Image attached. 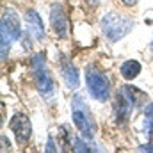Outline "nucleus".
Listing matches in <instances>:
<instances>
[{
  "instance_id": "f257e3e1",
  "label": "nucleus",
  "mask_w": 153,
  "mask_h": 153,
  "mask_svg": "<svg viewBox=\"0 0 153 153\" xmlns=\"http://www.w3.org/2000/svg\"><path fill=\"white\" fill-rule=\"evenodd\" d=\"M71 119L84 139H87V141L94 139V132H96L94 119H93V114H91L84 96H80V94H75L71 98Z\"/></svg>"
},
{
  "instance_id": "f03ea898",
  "label": "nucleus",
  "mask_w": 153,
  "mask_h": 153,
  "mask_svg": "<svg viewBox=\"0 0 153 153\" xmlns=\"http://www.w3.org/2000/svg\"><path fill=\"white\" fill-rule=\"evenodd\" d=\"M134 23L130 18L119 16L116 13H109L102 18V32L107 36L109 41H119L121 38H125L130 30H132Z\"/></svg>"
},
{
  "instance_id": "7ed1b4c3",
  "label": "nucleus",
  "mask_w": 153,
  "mask_h": 153,
  "mask_svg": "<svg viewBox=\"0 0 153 153\" xmlns=\"http://www.w3.org/2000/svg\"><path fill=\"white\" fill-rule=\"evenodd\" d=\"M85 84L89 89V94L98 102L109 100V80L96 66L85 68Z\"/></svg>"
},
{
  "instance_id": "20e7f679",
  "label": "nucleus",
  "mask_w": 153,
  "mask_h": 153,
  "mask_svg": "<svg viewBox=\"0 0 153 153\" xmlns=\"http://www.w3.org/2000/svg\"><path fill=\"white\" fill-rule=\"evenodd\" d=\"M9 128L11 132L14 134L18 144H27L32 137V125H30V119L27 117V114L23 112H16V114L11 117L9 121Z\"/></svg>"
},
{
  "instance_id": "39448f33",
  "label": "nucleus",
  "mask_w": 153,
  "mask_h": 153,
  "mask_svg": "<svg viewBox=\"0 0 153 153\" xmlns=\"http://www.w3.org/2000/svg\"><path fill=\"white\" fill-rule=\"evenodd\" d=\"M50 22H52V29L57 34V38L64 39L68 36V20H66V13L59 4L52 5V13H50Z\"/></svg>"
},
{
  "instance_id": "423d86ee",
  "label": "nucleus",
  "mask_w": 153,
  "mask_h": 153,
  "mask_svg": "<svg viewBox=\"0 0 153 153\" xmlns=\"http://www.w3.org/2000/svg\"><path fill=\"white\" fill-rule=\"evenodd\" d=\"M34 73H36V87H38V91L45 98H52L55 85H53V78L48 73V70L43 68V70H38Z\"/></svg>"
},
{
  "instance_id": "0eeeda50",
  "label": "nucleus",
  "mask_w": 153,
  "mask_h": 153,
  "mask_svg": "<svg viewBox=\"0 0 153 153\" xmlns=\"http://www.w3.org/2000/svg\"><path fill=\"white\" fill-rule=\"evenodd\" d=\"M132 111H134V105L121 94V93H117V96H116V102H114V116H116V123L117 125H125L126 121H128V117L132 114Z\"/></svg>"
},
{
  "instance_id": "6e6552de",
  "label": "nucleus",
  "mask_w": 153,
  "mask_h": 153,
  "mask_svg": "<svg viewBox=\"0 0 153 153\" xmlns=\"http://www.w3.org/2000/svg\"><path fill=\"white\" fill-rule=\"evenodd\" d=\"M61 71H62V76H64V82L70 89H76L80 85V75H78V70L75 66L64 57L61 59Z\"/></svg>"
},
{
  "instance_id": "1a4fd4ad",
  "label": "nucleus",
  "mask_w": 153,
  "mask_h": 153,
  "mask_svg": "<svg viewBox=\"0 0 153 153\" xmlns=\"http://www.w3.org/2000/svg\"><path fill=\"white\" fill-rule=\"evenodd\" d=\"M25 20H27V25H29V32H30V36L36 39H43L45 38V27H43V23H41V18H39V14L36 11H27V14H25Z\"/></svg>"
},
{
  "instance_id": "9d476101",
  "label": "nucleus",
  "mask_w": 153,
  "mask_h": 153,
  "mask_svg": "<svg viewBox=\"0 0 153 153\" xmlns=\"http://www.w3.org/2000/svg\"><path fill=\"white\" fill-rule=\"evenodd\" d=\"M2 25L7 27V30L14 36V39H18L22 36V27H20V20L16 16V13L13 9H5L4 16H2Z\"/></svg>"
},
{
  "instance_id": "9b49d317",
  "label": "nucleus",
  "mask_w": 153,
  "mask_h": 153,
  "mask_svg": "<svg viewBox=\"0 0 153 153\" xmlns=\"http://www.w3.org/2000/svg\"><path fill=\"white\" fill-rule=\"evenodd\" d=\"M117 93H121V94L134 105V109H135V107H141V105L144 103V100H146V94H144L141 89L134 87V85H123Z\"/></svg>"
},
{
  "instance_id": "f8f14e48",
  "label": "nucleus",
  "mask_w": 153,
  "mask_h": 153,
  "mask_svg": "<svg viewBox=\"0 0 153 153\" xmlns=\"http://www.w3.org/2000/svg\"><path fill=\"white\" fill-rule=\"evenodd\" d=\"M139 73H141V62H137L135 59L125 61V62L121 64V76H123L125 80H134Z\"/></svg>"
},
{
  "instance_id": "ddd939ff",
  "label": "nucleus",
  "mask_w": 153,
  "mask_h": 153,
  "mask_svg": "<svg viewBox=\"0 0 153 153\" xmlns=\"http://www.w3.org/2000/svg\"><path fill=\"white\" fill-rule=\"evenodd\" d=\"M14 41V36L7 30L5 25H0V50H2V59L7 57L9 50H11V43Z\"/></svg>"
},
{
  "instance_id": "4468645a",
  "label": "nucleus",
  "mask_w": 153,
  "mask_h": 153,
  "mask_svg": "<svg viewBox=\"0 0 153 153\" xmlns=\"http://www.w3.org/2000/svg\"><path fill=\"white\" fill-rule=\"evenodd\" d=\"M70 146H71V153H93V148L82 139V137H71L70 141Z\"/></svg>"
},
{
  "instance_id": "2eb2a0df",
  "label": "nucleus",
  "mask_w": 153,
  "mask_h": 153,
  "mask_svg": "<svg viewBox=\"0 0 153 153\" xmlns=\"http://www.w3.org/2000/svg\"><path fill=\"white\" fill-rule=\"evenodd\" d=\"M30 64H32V70L34 71L46 68V57H45V53H34L32 59H30Z\"/></svg>"
},
{
  "instance_id": "dca6fc26",
  "label": "nucleus",
  "mask_w": 153,
  "mask_h": 153,
  "mask_svg": "<svg viewBox=\"0 0 153 153\" xmlns=\"http://www.w3.org/2000/svg\"><path fill=\"white\" fill-rule=\"evenodd\" d=\"M45 153H57V148H55V141L52 135H48L46 139V144H45Z\"/></svg>"
},
{
  "instance_id": "f3484780",
  "label": "nucleus",
  "mask_w": 153,
  "mask_h": 153,
  "mask_svg": "<svg viewBox=\"0 0 153 153\" xmlns=\"http://www.w3.org/2000/svg\"><path fill=\"white\" fill-rule=\"evenodd\" d=\"M137 152L139 153H153V141L144 143V144H139L137 146Z\"/></svg>"
},
{
  "instance_id": "a211bd4d",
  "label": "nucleus",
  "mask_w": 153,
  "mask_h": 153,
  "mask_svg": "<svg viewBox=\"0 0 153 153\" xmlns=\"http://www.w3.org/2000/svg\"><path fill=\"white\" fill-rule=\"evenodd\" d=\"M0 143H2V153H9V152H11V144H9V141H7V135H4V134H2Z\"/></svg>"
},
{
  "instance_id": "6ab92c4d",
  "label": "nucleus",
  "mask_w": 153,
  "mask_h": 153,
  "mask_svg": "<svg viewBox=\"0 0 153 153\" xmlns=\"http://www.w3.org/2000/svg\"><path fill=\"white\" fill-rule=\"evenodd\" d=\"M144 117H148V119H153V102L146 105V109H144Z\"/></svg>"
},
{
  "instance_id": "aec40b11",
  "label": "nucleus",
  "mask_w": 153,
  "mask_h": 153,
  "mask_svg": "<svg viewBox=\"0 0 153 153\" xmlns=\"http://www.w3.org/2000/svg\"><path fill=\"white\" fill-rule=\"evenodd\" d=\"M91 148H93V153H105L103 150H102V146H100V144H96V143H93V144H91Z\"/></svg>"
},
{
  "instance_id": "412c9836",
  "label": "nucleus",
  "mask_w": 153,
  "mask_h": 153,
  "mask_svg": "<svg viewBox=\"0 0 153 153\" xmlns=\"http://www.w3.org/2000/svg\"><path fill=\"white\" fill-rule=\"evenodd\" d=\"M123 2H125L126 5H135V4H137L139 0H123Z\"/></svg>"
},
{
  "instance_id": "4be33fe9",
  "label": "nucleus",
  "mask_w": 153,
  "mask_h": 153,
  "mask_svg": "<svg viewBox=\"0 0 153 153\" xmlns=\"http://www.w3.org/2000/svg\"><path fill=\"white\" fill-rule=\"evenodd\" d=\"M87 2H89V4H96L98 0H87Z\"/></svg>"
}]
</instances>
